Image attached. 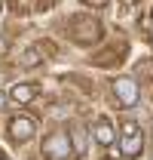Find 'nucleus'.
Here are the masks:
<instances>
[{"label": "nucleus", "instance_id": "obj_1", "mask_svg": "<svg viewBox=\"0 0 153 160\" xmlns=\"http://www.w3.org/2000/svg\"><path fill=\"white\" fill-rule=\"evenodd\" d=\"M74 154V148H71V136L64 132V129H55V132H49L46 142H43V157L49 160H67Z\"/></svg>", "mask_w": 153, "mask_h": 160}, {"label": "nucleus", "instance_id": "obj_2", "mask_svg": "<svg viewBox=\"0 0 153 160\" xmlns=\"http://www.w3.org/2000/svg\"><path fill=\"white\" fill-rule=\"evenodd\" d=\"M141 148H144V132H141V126L126 123V126H123V139H119V151H123V157H138Z\"/></svg>", "mask_w": 153, "mask_h": 160}, {"label": "nucleus", "instance_id": "obj_3", "mask_svg": "<svg viewBox=\"0 0 153 160\" xmlns=\"http://www.w3.org/2000/svg\"><path fill=\"white\" fill-rule=\"evenodd\" d=\"M114 96L123 108H135L138 99H141V89H138V83L132 77H116L114 80Z\"/></svg>", "mask_w": 153, "mask_h": 160}, {"label": "nucleus", "instance_id": "obj_4", "mask_svg": "<svg viewBox=\"0 0 153 160\" xmlns=\"http://www.w3.org/2000/svg\"><path fill=\"white\" fill-rule=\"evenodd\" d=\"M71 31H74V37L80 40V43H89V40L98 37V22L92 19V16H76L74 22H71Z\"/></svg>", "mask_w": 153, "mask_h": 160}, {"label": "nucleus", "instance_id": "obj_5", "mask_svg": "<svg viewBox=\"0 0 153 160\" xmlns=\"http://www.w3.org/2000/svg\"><path fill=\"white\" fill-rule=\"evenodd\" d=\"M34 132H37V123L31 117H25V114H19V117L9 120V136L16 142H31L34 139Z\"/></svg>", "mask_w": 153, "mask_h": 160}, {"label": "nucleus", "instance_id": "obj_6", "mask_svg": "<svg viewBox=\"0 0 153 160\" xmlns=\"http://www.w3.org/2000/svg\"><path fill=\"white\" fill-rule=\"evenodd\" d=\"M92 136H95V142L98 145H104V148H107V145H114V126H110V123H107V120H98L95 123V129H92Z\"/></svg>", "mask_w": 153, "mask_h": 160}, {"label": "nucleus", "instance_id": "obj_7", "mask_svg": "<svg viewBox=\"0 0 153 160\" xmlns=\"http://www.w3.org/2000/svg\"><path fill=\"white\" fill-rule=\"evenodd\" d=\"M9 96H12V102H19V105H28V102H31L34 96H37V89H34L31 83H16Z\"/></svg>", "mask_w": 153, "mask_h": 160}, {"label": "nucleus", "instance_id": "obj_8", "mask_svg": "<svg viewBox=\"0 0 153 160\" xmlns=\"http://www.w3.org/2000/svg\"><path fill=\"white\" fill-rule=\"evenodd\" d=\"M71 139H74V154H86V145H89L86 129H80V126H76L74 132H71Z\"/></svg>", "mask_w": 153, "mask_h": 160}, {"label": "nucleus", "instance_id": "obj_9", "mask_svg": "<svg viewBox=\"0 0 153 160\" xmlns=\"http://www.w3.org/2000/svg\"><path fill=\"white\" fill-rule=\"evenodd\" d=\"M19 62H21V68H37L40 65V49H28Z\"/></svg>", "mask_w": 153, "mask_h": 160}, {"label": "nucleus", "instance_id": "obj_10", "mask_svg": "<svg viewBox=\"0 0 153 160\" xmlns=\"http://www.w3.org/2000/svg\"><path fill=\"white\" fill-rule=\"evenodd\" d=\"M6 52H9V40L0 34V56H6Z\"/></svg>", "mask_w": 153, "mask_h": 160}, {"label": "nucleus", "instance_id": "obj_11", "mask_svg": "<svg viewBox=\"0 0 153 160\" xmlns=\"http://www.w3.org/2000/svg\"><path fill=\"white\" fill-rule=\"evenodd\" d=\"M83 3H89V6H104L107 0H83Z\"/></svg>", "mask_w": 153, "mask_h": 160}, {"label": "nucleus", "instance_id": "obj_12", "mask_svg": "<svg viewBox=\"0 0 153 160\" xmlns=\"http://www.w3.org/2000/svg\"><path fill=\"white\" fill-rule=\"evenodd\" d=\"M3 105H6V96H3V92H0V108H3Z\"/></svg>", "mask_w": 153, "mask_h": 160}, {"label": "nucleus", "instance_id": "obj_13", "mask_svg": "<svg viewBox=\"0 0 153 160\" xmlns=\"http://www.w3.org/2000/svg\"><path fill=\"white\" fill-rule=\"evenodd\" d=\"M0 160H6V157H3V151H0Z\"/></svg>", "mask_w": 153, "mask_h": 160}, {"label": "nucleus", "instance_id": "obj_14", "mask_svg": "<svg viewBox=\"0 0 153 160\" xmlns=\"http://www.w3.org/2000/svg\"><path fill=\"white\" fill-rule=\"evenodd\" d=\"M150 34H153V22H150Z\"/></svg>", "mask_w": 153, "mask_h": 160}]
</instances>
